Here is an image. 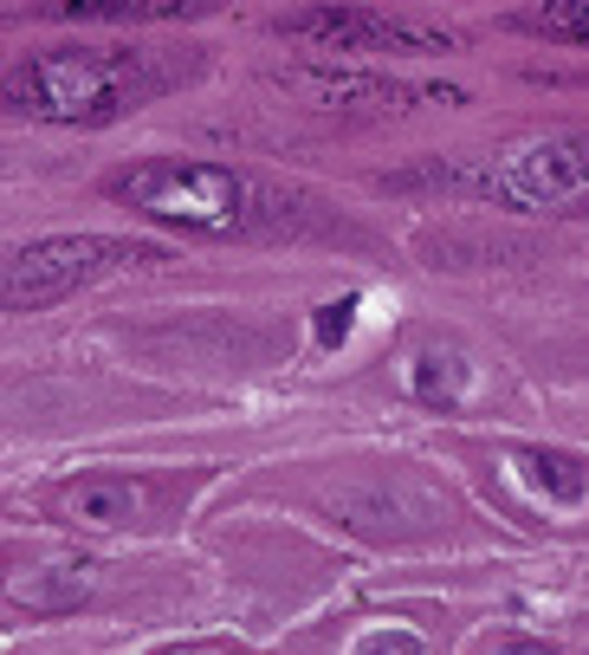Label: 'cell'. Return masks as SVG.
<instances>
[{
    "instance_id": "cell-1",
    "label": "cell",
    "mask_w": 589,
    "mask_h": 655,
    "mask_svg": "<svg viewBox=\"0 0 589 655\" xmlns=\"http://www.w3.org/2000/svg\"><path fill=\"white\" fill-rule=\"evenodd\" d=\"M0 91L7 111L33 123H111L149 105L162 91V72L149 66V52H123V46H52L13 59Z\"/></svg>"
},
{
    "instance_id": "cell-2",
    "label": "cell",
    "mask_w": 589,
    "mask_h": 655,
    "mask_svg": "<svg viewBox=\"0 0 589 655\" xmlns=\"http://www.w3.org/2000/svg\"><path fill=\"white\" fill-rule=\"evenodd\" d=\"M111 195L123 208H137L149 221H176L188 234H272L292 221V195L259 182L247 169H227V162H137L111 182Z\"/></svg>"
},
{
    "instance_id": "cell-3",
    "label": "cell",
    "mask_w": 589,
    "mask_h": 655,
    "mask_svg": "<svg viewBox=\"0 0 589 655\" xmlns=\"http://www.w3.org/2000/svg\"><path fill=\"white\" fill-rule=\"evenodd\" d=\"M447 189L518 208V215H583L589 208V130H545L518 137L506 150L479 156L467 169H447Z\"/></svg>"
},
{
    "instance_id": "cell-4",
    "label": "cell",
    "mask_w": 589,
    "mask_h": 655,
    "mask_svg": "<svg viewBox=\"0 0 589 655\" xmlns=\"http://www.w3.org/2000/svg\"><path fill=\"white\" fill-rule=\"evenodd\" d=\"M169 260L162 247L149 240H104V234H52V240H33V247H13L7 254V311H39L52 299H66L78 286L104 279V272H130V267H156Z\"/></svg>"
},
{
    "instance_id": "cell-5",
    "label": "cell",
    "mask_w": 589,
    "mask_h": 655,
    "mask_svg": "<svg viewBox=\"0 0 589 655\" xmlns=\"http://www.w3.org/2000/svg\"><path fill=\"white\" fill-rule=\"evenodd\" d=\"M279 33L331 59H376V52H402V59H428V52H460V33L441 20H415V13H382V7H298L279 13Z\"/></svg>"
},
{
    "instance_id": "cell-6",
    "label": "cell",
    "mask_w": 589,
    "mask_h": 655,
    "mask_svg": "<svg viewBox=\"0 0 589 655\" xmlns=\"http://www.w3.org/2000/svg\"><path fill=\"white\" fill-rule=\"evenodd\" d=\"M279 85L305 98L311 111H350V117H402L415 105H467L460 85H415L389 72H350V66H292Z\"/></svg>"
},
{
    "instance_id": "cell-7",
    "label": "cell",
    "mask_w": 589,
    "mask_h": 655,
    "mask_svg": "<svg viewBox=\"0 0 589 655\" xmlns=\"http://www.w3.org/2000/svg\"><path fill=\"white\" fill-rule=\"evenodd\" d=\"M52 513L78 533H117V526H130L143 513V487L117 480V474H84V480L52 494Z\"/></svg>"
},
{
    "instance_id": "cell-8",
    "label": "cell",
    "mask_w": 589,
    "mask_h": 655,
    "mask_svg": "<svg viewBox=\"0 0 589 655\" xmlns=\"http://www.w3.org/2000/svg\"><path fill=\"white\" fill-rule=\"evenodd\" d=\"M518 480H525V494L531 500L557 506V513H577L589 500V474L570 455H551V448H531V455H518Z\"/></svg>"
},
{
    "instance_id": "cell-9",
    "label": "cell",
    "mask_w": 589,
    "mask_h": 655,
    "mask_svg": "<svg viewBox=\"0 0 589 655\" xmlns=\"http://www.w3.org/2000/svg\"><path fill=\"white\" fill-rule=\"evenodd\" d=\"M473 384V364L460 350H415L408 357V396L428 403V409H453Z\"/></svg>"
},
{
    "instance_id": "cell-10",
    "label": "cell",
    "mask_w": 589,
    "mask_h": 655,
    "mask_svg": "<svg viewBox=\"0 0 589 655\" xmlns=\"http://www.w3.org/2000/svg\"><path fill=\"white\" fill-rule=\"evenodd\" d=\"M91 584H98V565H46L27 584H13L7 597L27 604V611H72V604L91 597Z\"/></svg>"
},
{
    "instance_id": "cell-11",
    "label": "cell",
    "mask_w": 589,
    "mask_h": 655,
    "mask_svg": "<svg viewBox=\"0 0 589 655\" xmlns=\"http://www.w3.org/2000/svg\"><path fill=\"white\" fill-rule=\"evenodd\" d=\"M52 13H78V20H176L194 13L188 0H59Z\"/></svg>"
},
{
    "instance_id": "cell-12",
    "label": "cell",
    "mask_w": 589,
    "mask_h": 655,
    "mask_svg": "<svg viewBox=\"0 0 589 655\" xmlns=\"http://www.w3.org/2000/svg\"><path fill=\"white\" fill-rule=\"evenodd\" d=\"M525 33H545V39H577L589 46V0H557V7H538V13H518Z\"/></svg>"
},
{
    "instance_id": "cell-13",
    "label": "cell",
    "mask_w": 589,
    "mask_h": 655,
    "mask_svg": "<svg viewBox=\"0 0 589 655\" xmlns=\"http://www.w3.org/2000/svg\"><path fill=\"white\" fill-rule=\"evenodd\" d=\"M350 655H428V643H421L415 629H369Z\"/></svg>"
},
{
    "instance_id": "cell-14",
    "label": "cell",
    "mask_w": 589,
    "mask_h": 655,
    "mask_svg": "<svg viewBox=\"0 0 589 655\" xmlns=\"http://www.w3.org/2000/svg\"><path fill=\"white\" fill-rule=\"evenodd\" d=\"M350 311H357V299H337V306L318 311V345H343L350 338Z\"/></svg>"
},
{
    "instance_id": "cell-15",
    "label": "cell",
    "mask_w": 589,
    "mask_h": 655,
    "mask_svg": "<svg viewBox=\"0 0 589 655\" xmlns=\"http://www.w3.org/2000/svg\"><path fill=\"white\" fill-rule=\"evenodd\" d=\"M486 655H551L545 643H525V636H506V643H492Z\"/></svg>"
}]
</instances>
